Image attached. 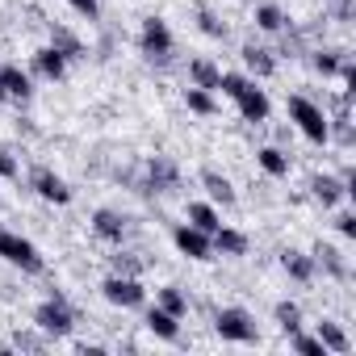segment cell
<instances>
[{
    "label": "cell",
    "mask_w": 356,
    "mask_h": 356,
    "mask_svg": "<svg viewBox=\"0 0 356 356\" xmlns=\"http://www.w3.org/2000/svg\"><path fill=\"white\" fill-rule=\"evenodd\" d=\"M0 260H9L13 268H22V273H34V277L47 268L42 252H38L30 239H22L17 231H5V227H0Z\"/></svg>",
    "instance_id": "1"
},
{
    "label": "cell",
    "mask_w": 356,
    "mask_h": 356,
    "mask_svg": "<svg viewBox=\"0 0 356 356\" xmlns=\"http://www.w3.org/2000/svg\"><path fill=\"white\" fill-rule=\"evenodd\" d=\"M289 122H293L310 143H327V113H323V105H314L310 97H302V92L289 97Z\"/></svg>",
    "instance_id": "2"
},
{
    "label": "cell",
    "mask_w": 356,
    "mask_h": 356,
    "mask_svg": "<svg viewBox=\"0 0 356 356\" xmlns=\"http://www.w3.org/2000/svg\"><path fill=\"white\" fill-rule=\"evenodd\" d=\"M214 331H218L227 343H256V339H260L256 318H252L248 310H239V306H222V310L214 314Z\"/></svg>",
    "instance_id": "3"
},
{
    "label": "cell",
    "mask_w": 356,
    "mask_h": 356,
    "mask_svg": "<svg viewBox=\"0 0 356 356\" xmlns=\"http://www.w3.org/2000/svg\"><path fill=\"white\" fill-rule=\"evenodd\" d=\"M138 47H143V55L151 63H168L172 51H176V38H172V30H168L163 17H147L143 30H138Z\"/></svg>",
    "instance_id": "4"
},
{
    "label": "cell",
    "mask_w": 356,
    "mask_h": 356,
    "mask_svg": "<svg viewBox=\"0 0 356 356\" xmlns=\"http://www.w3.org/2000/svg\"><path fill=\"white\" fill-rule=\"evenodd\" d=\"M101 293H105V302H109V306H122V310H134V306H143V302H147L143 281H138V277H126V273L105 277V281H101Z\"/></svg>",
    "instance_id": "5"
},
{
    "label": "cell",
    "mask_w": 356,
    "mask_h": 356,
    "mask_svg": "<svg viewBox=\"0 0 356 356\" xmlns=\"http://www.w3.org/2000/svg\"><path fill=\"white\" fill-rule=\"evenodd\" d=\"M34 327H42L51 339L67 335V331H72V306H67L63 298H47V302L34 310Z\"/></svg>",
    "instance_id": "6"
},
{
    "label": "cell",
    "mask_w": 356,
    "mask_h": 356,
    "mask_svg": "<svg viewBox=\"0 0 356 356\" xmlns=\"http://www.w3.org/2000/svg\"><path fill=\"white\" fill-rule=\"evenodd\" d=\"M172 189H181V168H176L168 155L147 159V181H143V193H172Z\"/></svg>",
    "instance_id": "7"
},
{
    "label": "cell",
    "mask_w": 356,
    "mask_h": 356,
    "mask_svg": "<svg viewBox=\"0 0 356 356\" xmlns=\"http://www.w3.org/2000/svg\"><path fill=\"white\" fill-rule=\"evenodd\" d=\"M172 243H176V252L189 256V260H210V256H214L210 235H206V231H197L193 222H189V227H176V231H172Z\"/></svg>",
    "instance_id": "8"
},
{
    "label": "cell",
    "mask_w": 356,
    "mask_h": 356,
    "mask_svg": "<svg viewBox=\"0 0 356 356\" xmlns=\"http://www.w3.org/2000/svg\"><path fill=\"white\" fill-rule=\"evenodd\" d=\"M30 185H34V193H38L42 202H55V206H67V202H72V189H67V181H63L59 172H51V168H34Z\"/></svg>",
    "instance_id": "9"
},
{
    "label": "cell",
    "mask_w": 356,
    "mask_h": 356,
    "mask_svg": "<svg viewBox=\"0 0 356 356\" xmlns=\"http://www.w3.org/2000/svg\"><path fill=\"white\" fill-rule=\"evenodd\" d=\"M310 197H314L323 210H331V206H339L343 197H352V189L339 181V176H327V172H318V176H310Z\"/></svg>",
    "instance_id": "10"
},
{
    "label": "cell",
    "mask_w": 356,
    "mask_h": 356,
    "mask_svg": "<svg viewBox=\"0 0 356 356\" xmlns=\"http://www.w3.org/2000/svg\"><path fill=\"white\" fill-rule=\"evenodd\" d=\"M92 231H97L105 243H122V239H126V231H130V218H126V214H118V210H109V206H101V210L92 214Z\"/></svg>",
    "instance_id": "11"
},
{
    "label": "cell",
    "mask_w": 356,
    "mask_h": 356,
    "mask_svg": "<svg viewBox=\"0 0 356 356\" xmlns=\"http://www.w3.org/2000/svg\"><path fill=\"white\" fill-rule=\"evenodd\" d=\"M235 105H239L243 122H268V92L256 88V80H248V88L235 97Z\"/></svg>",
    "instance_id": "12"
},
{
    "label": "cell",
    "mask_w": 356,
    "mask_h": 356,
    "mask_svg": "<svg viewBox=\"0 0 356 356\" xmlns=\"http://www.w3.org/2000/svg\"><path fill=\"white\" fill-rule=\"evenodd\" d=\"M243 63H248V72H252L256 80H268V76H277V51H268V47H256V42H248V47H243Z\"/></svg>",
    "instance_id": "13"
},
{
    "label": "cell",
    "mask_w": 356,
    "mask_h": 356,
    "mask_svg": "<svg viewBox=\"0 0 356 356\" xmlns=\"http://www.w3.org/2000/svg\"><path fill=\"white\" fill-rule=\"evenodd\" d=\"M310 256H314V268H323V273H327V277H335V281H348V273H352V268H348V260H343V252H339V248L318 243Z\"/></svg>",
    "instance_id": "14"
},
{
    "label": "cell",
    "mask_w": 356,
    "mask_h": 356,
    "mask_svg": "<svg viewBox=\"0 0 356 356\" xmlns=\"http://www.w3.org/2000/svg\"><path fill=\"white\" fill-rule=\"evenodd\" d=\"M34 76H42V80H63V76H67V59L47 42L42 51H34Z\"/></svg>",
    "instance_id": "15"
},
{
    "label": "cell",
    "mask_w": 356,
    "mask_h": 356,
    "mask_svg": "<svg viewBox=\"0 0 356 356\" xmlns=\"http://www.w3.org/2000/svg\"><path fill=\"white\" fill-rule=\"evenodd\" d=\"M147 331L159 335V339H168V343H176V339H181V318L168 314L163 306H151L147 310Z\"/></svg>",
    "instance_id": "16"
},
{
    "label": "cell",
    "mask_w": 356,
    "mask_h": 356,
    "mask_svg": "<svg viewBox=\"0 0 356 356\" xmlns=\"http://www.w3.org/2000/svg\"><path fill=\"white\" fill-rule=\"evenodd\" d=\"M0 80H5V92H9L13 101H30V97H34V80H30V72H22L17 63H5V67H0Z\"/></svg>",
    "instance_id": "17"
},
{
    "label": "cell",
    "mask_w": 356,
    "mask_h": 356,
    "mask_svg": "<svg viewBox=\"0 0 356 356\" xmlns=\"http://www.w3.org/2000/svg\"><path fill=\"white\" fill-rule=\"evenodd\" d=\"M51 47L72 63V59H84V42H80V34L76 30H67V26H59V22H51Z\"/></svg>",
    "instance_id": "18"
},
{
    "label": "cell",
    "mask_w": 356,
    "mask_h": 356,
    "mask_svg": "<svg viewBox=\"0 0 356 356\" xmlns=\"http://www.w3.org/2000/svg\"><path fill=\"white\" fill-rule=\"evenodd\" d=\"M314 335L323 339V348H327L331 356H348V352H352V339H348V331H343V327H339L335 318H323Z\"/></svg>",
    "instance_id": "19"
},
{
    "label": "cell",
    "mask_w": 356,
    "mask_h": 356,
    "mask_svg": "<svg viewBox=\"0 0 356 356\" xmlns=\"http://www.w3.org/2000/svg\"><path fill=\"white\" fill-rule=\"evenodd\" d=\"M218 67H214V59H206V55H197V59H189V84L193 88H210V92H218Z\"/></svg>",
    "instance_id": "20"
},
{
    "label": "cell",
    "mask_w": 356,
    "mask_h": 356,
    "mask_svg": "<svg viewBox=\"0 0 356 356\" xmlns=\"http://www.w3.org/2000/svg\"><path fill=\"white\" fill-rule=\"evenodd\" d=\"M210 243H214V252H222V256H248V235L235 231V227H218V231L210 235Z\"/></svg>",
    "instance_id": "21"
},
{
    "label": "cell",
    "mask_w": 356,
    "mask_h": 356,
    "mask_svg": "<svg viewBox=\"0 0 356 356\" xmlns=\"http://www.w3.org/2000/svg\"><path fill=\"white\" fill-rule=\"evenodd\" d=\"M281 268H285L293 281H302V285L314 281V273H318V268H314V256H306V252H281Z\"/></svg>",
    "instance_id": "22"
},
{
    "label": "cell",
    "mask_w": 356,
    "mask_h": 356,
    "mask_svg": "<svg viewBox=\"0 0 356 356\" xmlns=\"http://www.w3.org/2000/svg\"><path fill=\"white\" fill-rule=\"evenodd\" d=\"M202 185H206V193L214 197V202H222V206H235V185L227 181L222 172H214V168H206L202 172Z\"/></svg>",
    "instance_id": "23"
},
{
    "label": "cell",
    "mask_w": 356,
    "mask_h": 356,
    "mask_svg": "<svg viewBox=\"0 0 356 356\" xmlns=\"http://www.w3.org/2000/svg\"><path fill=\"white\" fill-rule=\"evenodd\" d=\"M155 306H163V310L176 314V318H185V314H189V293H185L181 285H163V289L155 293Z\"/></svg>",
    "instance_id": "24"
},
{
    "label": "cell",
    "mask_w": 356,
    "mask_h": 356,
    "mask_svg": "<svg viewBox=\"0 0 356 356\" xmlns=\"http://www.w3.org/2000/svg\"><path fill=\"white\" fill-rule=\"evenodd\" d=\"M310 55V67L318 72V76H339V63L348 59L343 51H331V47H314V51H306Z\"/></svg>",
    "instance_id": "25"
},
{
    "label": "cell",
    "mask_w": 356,
    "mask_h": 356,
    "mask_svg": "<svg viewBox=\"0 0 356 356\" xmlns=\"http://www.w3.org/2000/svg\"><path fill=\"white\" fill-rule=\"evenodd\" d=\"M256 163L268 172V176H289V155L281 147H260L256 151Z\"/></svg>",
    "instance_id": "26"
},
{
    "label": "cell",
    "mask_w": 356,
    "mask_h": 356,
    "mask_svg": "<svg viewBox=\"0 0 356 356\" xmlns=\"http://www.w3.org/2000/svg\"><path fill=\"white\" fill-rule=\"evenodd\" d=\"M189 222H193L197 231H206V235H214V231L222 227V218H218V210H214L210 202H193V206H189Z\"/></svg>",
    "instance_id": "27"
},
{
    "label": "cell",
    "mask_w": 356,
    "mask_h": 356,
    "mask_svg": "<svg viewBox=\"0 0 356 356\" xmlns=\"http://www.w3.org/2000/svg\"><path fill=\"white\" fill-rule=\"evenodd\" d=\"M256 26H260L264 34H281V30L289 26V17H285L277 5H256Z\"/></svg>",
    "instance_id": "28"
},
{
    "label": "cell",
    "mask_w": 356,
    "mask_h": 356,
    "mask_svg": "<svg viewBox=\"0 0 356 356\" xmlns=\"http://www.w3.org/2000/svg\"><path fill=\"white\" fill-rule=\"evenodd\" d=\"M185 105H189L193 113H202V118H210V113L218 109V101H214V92H210V88H193V84L185 88Z\"/></svg>",
    "instance_id": "29"
},
{
    "label": "cell",
    "mask_w": 356,
    "mask_h": 356,
    "mask_svg": "<svg viewBox=\"0 0 356 356\" xmlns=\"http://www.w3.org/2000/svg\"><path fill=\"white\" fill-rule=\"evenodd\" d=\"M277 327L285 331V335H293V331H302V310H298V302H277Z\"/></svg>",
    "instance_id": "30"
},
{
    "label": "cell",
    "mask_w": 356,
    "mask_h": 356,
    "mask_svg": "<svg viewBox=\"0 0 356 356\" xmlns=\"http://www.w3.org/2000/svg\"><path fill=\"white\" fill-rule=\"evenodd\" d=\"M289 348H293V352H302V356H331V352L323 348V339H318V335H302V331H293V335H289Z\"/></svg>",
    "instance_id": "31"
},
{
    "label": "cell",
    "mask_w": 356,
    "mask_h": 356,
    "mask_svg": "<svg viewBox=\"0 0 356 356\" xmlns=\"http://www.w3.org/2000/svg\"><path fill=\"white\" fill-rule=\"evenodd\" d=\"M47 343H51V335H47L42 327H38V331H17V335H13V348H22V352H42Z\"/></svg>",
    "instance_id": "32"
},
{
    "label": "cell",
    "mask_w": 356,
    "mask_h": 356,
    "mask_svg": "<svg viewBox=\"0 0 356 356\" xmlns=\"http://www.w3.org/2000/svg\"><path fill=\"white\" fill-rule=\"evenodd\" d=\"M197 30L210 34V38H227V22H218L210 9H197Z\"/></svg>",
    "instance_id": "33"
},
{
    "label": "cell",
    "mask_w": 356,
    "mask_h": 356,
    "mask_svg": "<svg viewBox=\"0 0 356 356\" xmlns=\"http://www.w3.org/2000/svg\"><path fill=\"white\" fill-rule=\"evenodd\" d=\"M218 88H222V97L235 101V97L248 88V76H239V72H222V76H218Z\"/></svg>",
    "instance_id": "34"
},
{
    "label": "cell",
    "mask_w": 356,
    "mask_h": 356,
    "mask_svg": "<svg viewBox=\"0 0 356 356\" xmlns=\"http://www.w3.org/2000/svg\"><path fill=\"white\" fill-rule=\"evenodd\" d=\"M0 176H5V181L22 176V163H17V159H13V151H5V147H0Z\"/></svg>",
    "instance_id": "35"
},
{
    "label": "cell",
    "mask_w": 356,
    "mask_h": 356,
    "mask_svg": "<svg viewBox=\"0 0 356 356\" xmlns=\"http://www.w3.org/2000/svg\"><path fill=\"white\" fill-rule=\"evenodd\" d=\"M67 5H72L80 17H88V22H97V17H101V0H67Z\"/></svg>",
    "instance_id": "36"
},
{
    "label": "cell",
    "mask_w": 356,
    "mask_h": 356,
    "mask_svg": "<svg viewBox=\"0 0 356 356\" xmlns=\"http://www.w3.org/2000/svg\"><path fill=\"white\" fill-rule=\"evenodd\" d=\"M335 231H339L343 239H356V214H348V210H343V214L335 218Z\"/></svg>",
    "instance_id": "37"
},
{
    "label": "cell",
    "mask_w": 356,
    "mask_h": 356,
    "mask_svg": "<svg viewBox=\"0 0 356 356\" xmlns=\"http://www.w3.org/2000/svg\"><path fill=\"white\" fill-rule=\"evenodd\" d=\"M138 268H143V264H138L134 256H113V273H126V277H138Z\"/></svg>",
    "instance_id": "38"
},
{
    "label": "cell",
    "mask_w": 356,
    "mask_h": 356,
    "mask_svg": "<svg viewBox=\"0 0 356 356\" xmlns=\"http://www.w3.org/2000/svg\"><path fill=\"white\" fill-rule=\"evenodd\" d=\"M0 101H9V92H5V80H0Z\"/></svg>",
    "instance_id": "39"
}]
</instances>
